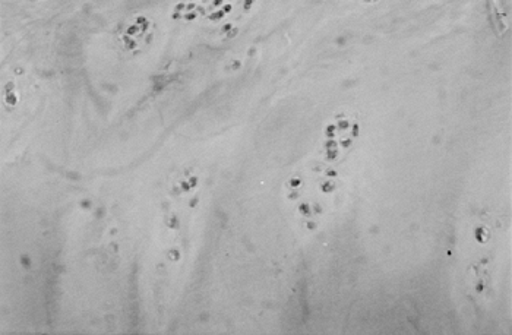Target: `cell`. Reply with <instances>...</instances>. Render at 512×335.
<instances>
[{
    "mask_svg": "<svg viewBox=\"0 0 512 335\" xmlns=\"http://www.w3.org/2000/svg\"><path fill=\"white\" fill-rule=\"evenodd\" d=\"M256 0H178L172 18L188 25L213 28L217 33H233L251 14Z\"/></svg>",
    "mask_w": 512,
    "mask_h": 335,
    "instance_id": "cell-1",
    "label": "cell"
},
{
    "mask_svg": "<svg viewBox=\"0 0 512 335\" xmlns=\"http://www.w3.org/2000/svg\"><path fill=\"white\" fill-rule=\"evenodd\" d=\"M359 137V125L350 116H337L331 120L324 129L322 139V154L330 166L340 161L341 157L347 156L356 139Z\"/></svg>",
    "mask_w": 512,
    "mask_h": 335,
    "instance_id": "cell-2",
    "label": "cell"
},
{
    "mask_svg": "<svg viewBox=\"0 0 512 335\" xmlns=\"http://www.w3.org/2000/svg\"><path fill=\"white\" fill-rule=\"evenodd\" d=\"M118 39L123 49L128 52H141L154 39L153 20L145 15H137L122 25L119 30Z\"/></svg>",
    "mask_w": 512,
    "mask_h": 335,
    "instance_id": "cell-3",
    "label": "cell"
},
{
    "mask_svg": "<svg viewBox=\"0 0 512 335\" xmlns=\"http://www.w3.org/2000/svg\"><path fill=\"white\" fill-rule=\"evenodd\" d=\"M346 2L375 3L378 2V0H346Z\"/></svg>",
    "mask_w": 512,
    "mask_h": 335,
    "instance_id": "cell-4",
    "label": "cell"
}]
</instances>
